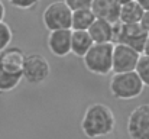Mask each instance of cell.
<instances>
[{"instance_id":"obj_1","label":"cell","mask_w":149,"mask_h":139,"mask_svg":"<svg viewBox=\"0 0 149 139\" xmlns=\"http://www.w3.org/2000/svg\"><path fill=\"white\" fill-rule=\"evenodd\" d=\"M116 116L113 110L103 103L90 104L81 119V131L90 139L109 136L114 132Z\"/></svg>"},{"instance_id":"obj_2","label":"cell","mask_w":149,"mask_h":139,"mask_svg":"<svg viewBox=\"0 0 149 139\" xmlns=\"http://www.w3.org/2000/svg\"><path fill=\"white\" fill-rule=\"evenodd\" d=\"M109 89L111 96L117 100H133L143 93L145 86L142 84L138 74L135 71H130L113 74Z\"/></svg>"},{"instance_id":"obj_3","label":"cell","mask_w":149,"mask_h":139,"mask_svg":"<svg viewBox=\"0 0 149 139\" xmlns=\"http://www.w3.org/2000/svg\"><path fill=\"white\" fill-rule=\"evenodd\" d=\"M113 44H93L83 57L84 67L96 75H107L111 73Z\"/></svg>"},{"instance_id":"obj_4","label":"cell","mask_w":149,"mask_h":139,"mask_svg":"<svg viewBox=\"0 0 149 139\" xmlns=\"http://www.w3.org/2000/svg\"><path fill=\"white\" fill-rule=\"evenodd\" d=\"M148 38V32H145L139 23L135 25H123L120 22L113 25V41L111 44L129 46L136 52L142 54L143 46Z\"/></svg>"},{"instance_id":"obj_5","label":"cell","mask_w":149,"mask_h":139,"mask_svg":"<svg viewBox=\"0 0 149 139\" xmlns=\"http://www.w3.org/2000/svg\"><path fill=\"white\" fill-rule=\"evenodd\" d=\"M71 16L72 12L62 0L52 1L42 13V23L49 32L71 29Z\"/></svg>"},{"instance_id":"obj_6","label":"cell","mask_w":149,"mask_h":139,"mask_svg":"<svg viewBox=\"0 0 149 139\" xmlns=\"http://www.w3.org/2000/svg\"><path fill=\"white\" fill-rule=\"evenodd\" d=\"M51 74V65L48 59L41 54H29L25 57L22 67V80L29 84H41L47 81Z\"/></svg>"},{"instance_id":"obj_7","label":"cell","mask_w":149,"mask_h":139,"mask_svg":"<svg viewBox=\"0 0 149 139\" xmlns=\"http://www.w3.org/2000/svg\"><path fill=\"white\" fill-rule=\"evenodd\" d=\"M130 139H149V103L135 107L126 123Z\"/></svg>"},{"instance_id":"obj_8","label":"cell","mask_w":149,"mask_h":139,"mask_svg":"<svg viewBox=\"0 0 149 139\" xmlns=\"http://www.w3.org/2000/svg\"><path fill=\"white\" fill-rule=\"evenodd\" d=\"M141 54L129 46L113 44V55H111V71L114 74L130 73L135 71L136 64L139 61Z\"/></svg>"},{"instance_id":"obj_9","label":"cell","mask_w":149,"mask_h":139,"mask_svg":"<svg viewBox=\"0 0 149 139\" xmlns=\"http://www.w3.org/2000/svg\"><path fill=\"white\" fill-rule=\"evenodd\" d=\"M25 52L17 46H7L0 51V68L9 74L22 75V67L25 61Z\"/></svg>"},{"instance_id":"obj_10","label":"cell","mask_w":149,"mask_h":139,"mask_svg":"<svg viewBox=\"0 0 149 139\" xmlns=\"http://www.w3.org/2000/svg\"><path fill=\"white\" fill-rule=\"evenodd\" d=\"M47 45L54 57L64 58L71 54V29L49 32Z\"/></svg>"},{"instance_id":"obj_11","label":"cell","mask_w":149,"mask_h":139,"mask_svg":"<svg viewBox=\"0 0 149 139\" xmlns=\"http://www.w3.org/2000/svg\"><path fill=\"white\" fill-rule=\"evenodd\" d=\"M91 13L96 19L106 20L111 25L119 22V10L120 4L116 0H93L90 6Z\"/></svg>"},{"instance_id":"obj_12","label":"cell","mask_w":149,"mask_h":139,"mask_svg":"<svg viewBox=\"0 0 149 139\" xmlns=\"http://www.w3.org/2000/svg\"><path fill=\"white\" fill-rule=\"evenodd\" d=\"M87 32L93 44H111L113 41V25L106 20L96 19Z\"/></svg>"},{"instance_id":"obj_13","label":"cell","mask_w":149,"mask_h":139,"mask_svg":"<svg viewBox=\"0 0 149 139\" xmlns=\"http://www.w3.org/2000/svg\"><path fill=\"white\" fill-rule=\"evenodd\" d=\"M142 15H143V10L141 9V6L135 0H130V1L120 4L119 22L123 25H135L141 22Z\"/></svg>"},{"instance_id":"obj_14","label":"cell","mask_w":149,"mask_h":139,"mask_svg":"<svg viewBox=\"0 0 149 139\" xmlns=\"http://www.w3.org/2000/svg\"><path fill=\"white\" fill-rule=\"evenodd\" d=\"M93 46V41L87 31H71V54L83 58Z\"/></svg>"},{"instance_id":"obj_15","label":"cell","mask_w":149,"mask_h":139,"mask_svg":"<svg viewBox=\"0 0 149 139\" xmlns=\"http://www.w3.org/2000/svg\"><path fill=\"white\" fill-rule=\"evenodd\" d=\"M96 20L90 9L72 12L71 16V31H88L91 23Z\"/></svg>"},{"instance_id":"obj_16","label":"cell","mask_w":149,"mask_h":139,"mask_svg":"<svg viewBox=\"0 0 149 139\" xmlns=\"http://www.w3.org/2000/svg\"><path fill=\"white\" fill-rule=\"evenodd\" d=\"M22 81V75L19 74H9L0 68V93L13 92Z\"/></svg>"},{"instance_id":"obj_17","label":"cell","mask_w":149,"mask_h":139,"mask_svg":"<svg viewBox=\"0 0 149 139\" xmlns=\"http://www.w3.org/2000/svg\"><path fill=\"white\" fill-rule=\"evenodd\" d=\"M135 73H136L138 77L141 78L142 84L149 87V57L148 55L141 54L139 61H138L136 68H135Z\"/></svg>"},{"instance_id":"obj_18","label":"cell","mask_w":149,"mask_h":139,"mask_svg":"<svg viewBox=\"0 0 149 139\" xmlns=\"http://www.w3.org/2000/svg\"><path fill=\"white\" fill-rule=\"evenodd\" d=\"M13 39V32L12 28L6 23V22H0V51L6 49L10 45Z\"/></svg>"},{"instance_id":"obj_19","label":"cell","mask_w":149,"mask_h":139,"mask_svg":"<svg viewBox=\"0 0 149 139\" xmlns=\"http://www.w3.org/2000/svg\"><path fill=\"white\" fill-rule=\"evenodd\" d=\"M68 9L71 12H77V10H84V9H90L91 1L93 0H62Z\"/></svg>"},{"instance_id":"obj_20","label":"cell","mask_w":149,"mask_h":139,"mask_svg":"<svg viewBox=\"0 0 149 139\" xmlns=\"http://www.w3.org/2000/svg\"><path fill=\"white\" fill-rule=\"evenodd\" d=\"M7 1H9V4H12L13 7L20 9V10H32L39 3V0H7Z\"/></svg>"},{"instance_id":"obj_21","label":"cell","mask_w":149,"mask_h":139,"mask_svg":"<svg viewBox=\"0 0 149 139\" xmlns=\"http://www.w3.org/2000/svg\"><path fill=\"white\" fill-rule=\"evenodd\" d=\"M139 25H141V28H142L145 32H148L149 34V10L143 12V15H142V17H141Z\"/></svg>"},{"instance_id":"obj_22","label":"cell","mask_w":149,"mask_h":139,"mask_svg":"<svg viewBox=\"0 0 149 139\" xmlns=\"http://www.w3.org/2000/svg\"><path fill=\"white\" fill-rule=\"evenodd\" d=\"M135 1L141 6V9H142L143 12L149 10V0H135Z\"/></svg>"},{"instance_id":"obj_23","label":"cell","mask_w":149,"mask_h":139,"mask_svg":"<svg viewBox=\"0 0 149 139\" xmlns=\"http://www.w3.org/2000/svg\"><path fill=\"white\" fill-rule=\"evenodd\" d=\"M4 15H6V7H4L3 1L0 0V22H3V19H4Z\"/></svg>"},{"instance_id":"obj_24","label":"cell","mask_w":149,"mask_h":139,"mask_svg":"<svg viewBox=\"0 0 149 139\" xmlns=\"http://www.w3.org/2000/svg\"><path fill=\"white\" fill-rule=\"evenodd\" d=\"M143 55H148L149 57V34H148V38H146V42H145V46H143Z\"/></svg>"},{"instance_id":"obj_25","label":"cell","mask_w":149,"mask_h":139,"mask_svg":"<svg viewBox=\"0 0 149 139\" xmlns=\"http://www.w3.org/2000/svg\"><path fill=\"white\" fill-rule=\"evenodd\" d=\"M119 4H123V3H126V1H130V0H116Z\"/></svg>"}]
</instances>
